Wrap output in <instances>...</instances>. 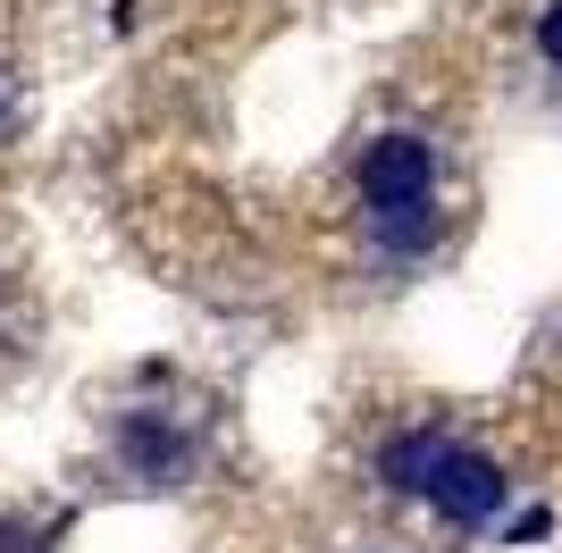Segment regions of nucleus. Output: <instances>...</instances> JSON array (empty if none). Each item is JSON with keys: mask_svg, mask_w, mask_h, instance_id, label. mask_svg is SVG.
<instances>
[{"mask_svg": "<svg viewBox=\"0 0 562 553\" xmlns=\"http://www.w3.org/2000/svg\"><path fill=\"white\" fill-rule=\"evenodd\" d=\"M446 461H453V444L437 437V428H412V437H395L386 453H378V478L395 486V495H428Z\"/></svg>", "mask_w": 562, "mask_h": 553, "instance_id": "3", "label": "nucleus"}, {"mask_svg": "<svg viewBox=\"0 0 562 553\" xmlns=\"http://www.w3.org/2000/svg\"><path fill=\"white\" fill-rule=\"evenodd\" d=\"M538 50H546V59H554V68H562V0H554V9H546V18H538Z\"/></svg>", "mask_w": 562, "mask_h": 553, "instance_id": "6", "label": "nucleus"}, {"mask_svg": "<svg viewBox=\"0 0 562 553\" xmlns=\"http://www.w3.org/2000/svg\"><path fill=\"white\" fill-rule=\"evenodd\" d=\"M437 193V143L428 135H378L361 151V202L370 210H403Z\"/></svg>", "mask_w": 562, "mask_h": 553, "instance_id": "1", "label": "nucleus"}, {"mask_svg": "<svg viewBox=\"0 0 562 553\" xmlns=\"http://www.w3.org/2000/svg\"><path fill=\"white\" fill-rule=\"evenodd\" d=\"M117 453H126V470H135V478H168V470H186V437H177V428H160V419H126Z\"/></svg>", "mask_w": 562, "mask_h": 553, "instance_id": "4", "label": "nucleus"}, {"mask_svg": "<svg viewBox=\"0 0 562 553\" xmlns=\"http://www.w3.org/2000/svg\"><path fill=\"white\" fill-rule=\"evenodd\" d=\"M428 235H437V210H428V202H403V210H378V244H386V252H420Z\"/></svg>", "mask_w": 562, "mask_h": 553, "instance_id": "5", "label": "nucleus"}, {"mask_svg": "<svg viewBox=\"0 0 562 553\" xmlns=\"http://www.w3.org/2000/svg\"><path fill=\"white\" fill-rule=\"evenodd\" d=\"M428 504L446 511L453 529H479V520L504 511V470H495L487 453H453L446 470H437V486H428Z\"/></svg>", "mask_w": 562, "mask_h": 553, "instance_id": "2", "label": "nucleus"}]
</instances>
